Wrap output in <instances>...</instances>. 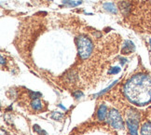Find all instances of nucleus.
I'll use <instances>...</instances> for the list:
<instances>
[{
    "label": "nucleus",
    "instance_id": "1",
    "mask_svg": "<svg viewBox=\"0 0 151 135\" xmlns=\"http://www.w3.org/2000/svg\"><path fill=\"white\" fill-rule=\"evenodd\" d=\"M124 94L133 104L142 106L151 103V75L137 74L132 77L124 86Z\"/></svg>",
    "mask_w": 151,
    "mask_h": 135
},
{
    "label": "nucleus",
    "instance_id": "2",
    "mask_svg": "<svg viewBox=\"0 0 151 135\" xmlns=\"http://www.w3.org/2000/svg\"><path fill=\"white\" fill-rule=\"evenodd\" d=\"M77 46L78 55L81 59L89 58L93 50V45L91 39L85 36H79L77 38Z\"/></svg>",
    "mask_w": 151,
    "mask_h": 135
},
{
    "label": "nucleus",
    "instance_id": "3",
    "mask_svg": "<svg viewBox=\"0 0 151 135\" xmlns=\"http://www.w3.org/2000/svg\"><path fill=\"white\" fill-rule=\"evenodd\" d=\"M107 121L109 125L116 130H121L124 127V122L121 118L119 113L116 109H111L107 115Z\"/></svg>",
    "mask_w": 151,
    "mask_h": 135
},
{
    "label": "nucleus",
    "instance_id": "4",
    "mask_svg": "<svg viewBox=\"0 0 151 135\" xmlns=\"http://www.w3.org/2000/svg\"><path fill=\"white\" fill-rule=\"evenodd\" d=\"M126 124L131 135H138L139 122H138V117L136 116L135 114L130 115V116L128 117V119L126 121Z\"/></svg>",
    "mask_w": 151,
    "mask_h": 135
},
{
    "label": "nucleus",
    "instance_id": "5",
    "mask_svg": "<svg viewBox=\"0 0 151 135\" xmlns=\"http://www.w3.org/2000/svg\"><path fill=\"white\" fill-rule=\"evenodd\" d=\"M134 49H135L134 44H133L130 40H126L124 42V46H123L121 52H122L123 54H130L133 50H134Z\"/></svg>",
    "mask_w": 151,
    "mask_h": 135
},
{
    "label": "nucleus",
    "instance_id": "6",
    "mask_svg": "<svg viewBox=\"0 0 151 135\" xmlns=\"http://www.w3.org/2000/svg\"><path fill=\"white\" fill-rule=\"evenodd\" d=\"M107 115H108V112H107V107L106 105H101L98 109V112H97V117L98 119L100 121H104V119L107 117Z\"/></svg>",
    "mask_w": 151,
    "mask_h": 135
},
{
    "label": "nucleus",
    "instance_id": "7",
    "mask_svg": "<svg viewBox=\"0 0 151 135\" xmlns=\"http://www.w3.org/2000/svg\"><path fill=\"white\" fill-rule=\"evenodd\" d=\"M103 8L110 13H113V14L118 13V9L113 3H104L103 5Z\"/></svg>",
    "mask_w": 151,
    "mask_h": 135
},
{
    "label": "nucleus",
    "instance_id": "8",
    "mask_svg": "<svg viewBox=\"0 0 151 135\" xmlns=\"http://www.w3.org/2000/svg\"><path fill=\"white\" fill-rule=\"evenodd\" d=\"M141 135H151V123L146 122L141 128Z\"/></svg>",
    "mask_w": 151,
    "mask_h": 135
},
{
    "label": "nucleus",
    "instance_id": "9",
    "mask_svg": "<svg viewBox=\"0 0 151 135\" xmlns=\"http://www.w3.org/2000/svg\"><path fill=\"white\" fill-rule=\"evenodd\" d=\"M32 106L35 110H41L42 109V103L39 99H35L32 103Z\"/></svg>",
    "mask_w": 151,
    "mask_h": 135
},
{
    "label": "nucleus",
    "instance_id": "10",
    "mask_svg": "<svg viewBox=\"0 0 151 135\" xmlns=\"http://www.w3.org/2000/svg\"><path fill=\"white\" fill-rule=\"evenodd\" d=\"M63 3L68 6V7H76V6H78L79 4H81V1H73V0H63Z\"/></svg>",
    "mask_w": 151,
    "mask_h": 135
},
{
    "label": "nucleus",
    "instance_id": "11",
    "mask_svg": "<svg viewBox=\"0 0 151 135\" xmlns=\"http://www.w3.org/2000/svg\"><path fill=\"white\" fill-rule=\"evenodd\" d=\"M120 9L122 11H129L130 9H131V4L129 2H127V1H122L120 3Z\"/></svg>",
    "mask_w": 151,
    "mask_h": 135
},
{
    "label": "nucleus",
    "instance_id": "12",
    "mask_svg": "<svg viewBox=\"0 0 151 135\" xmlns=\"http://www.w3.org/2000/svg\"><path fill=\"white\" fill-rule=\"evenodd\" d=\"M62 117H63V115L60 114L59 112H55V113H53V115H52V118L57 119V120H60Z\"/></svg>",
    "mask_w": 151,
    "mask_h": 135
},
{
    "label": "nucleus",
    "instance_id": "13",
    "mask_svg": "<svg viewBox=\"0 0 151 135\" xmlns=\"http://www.w3.org/2000/svg\"><path fill=\"white\" fill-rule=\"evenodd\" d=\"M148 47H149V55H150V60H151V37L148 39Z\"/></svg>",
    "mask_w": 151,
    "mask_h": 135
},
{
    "label": "nucleus",
    "instance_id": "14",
    "mask_svg": "<svg viewBox=\"0 0 151 135\" xmlns=\"http://www.w3.org/2000/svg\"><path fill=\"white\" fill-rule=\"evenodd\" d=\"M74 95H75L76 98H79L80 96H82V93L78 91V92H77V93H74Z\"/></svg>",
    "mask_w": 151,
    "mask_h": 135
},
{
    "label": "nucleus",
    "instance_id": "15",
    "mask_svg": "<svg viewBox=\"0 0 151 135\" xmlns=\"http://www.w3.org/2000/svg\"><path fill=\"white\" fill-rule=\"evenodd\" d=\"M49 1H52V0H49Z\"/></svg>",
    "mask_w": 151,
    "mask_h": 135
}]
</instances>
